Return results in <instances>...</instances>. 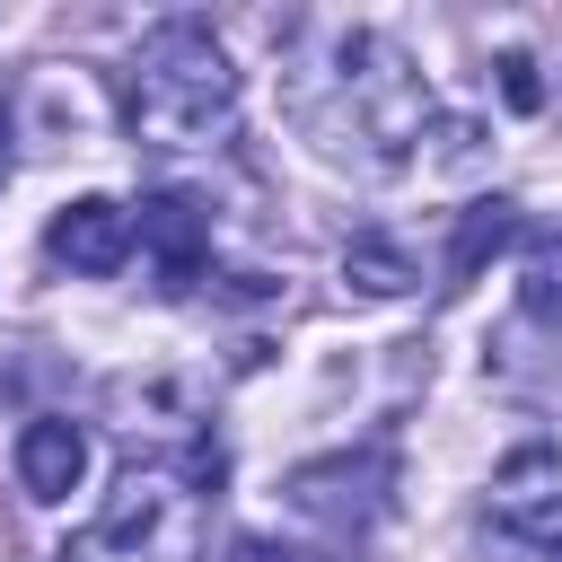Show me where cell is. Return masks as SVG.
I'll return each instance as SVG.
<instances>
[{
	"mask_svg": "<svg viewBox=\"0 0 562 562\" xmlns=\"http://www.w3.org/2000/svg\"><path fill=\"white\" fill-rule=\"evenodd\" d=\"M342 281H351V290H369V299H395V290H413L422 272H413V255H404L395 237H378V228H369V237H351V246H342Z\"/></svg>",
	"mask_w": 562,
	"mask_h": 562,
	"instance_id": "7",
	"label": "cell"
},
{
	"mask_svg": "<svg viewBox=\"0 0 562 562\" xmlns=\"http://www.w3.org/2000/svg\"><path fill=\"white\" fill-rule=\"evenodd\" d=\"M0 167H9V105H0Z\"/></svg>",
	"mask_w": 562,
	"mask_h": 562,
	"instance_id": "11",
	"label": "cell"
},
{
	"mask_svg": "<svg viewBox=\"0 0 562 562\" xmlns=\"http://www.w3.org/2000/svg\"><path fill=\"white\" fill-rule=\"evenodd\" d=\"M509 237H518V211H509V202H474V211L457 220V237H448V263H439V272H448V290H465V281H474Z\"/></svg>",
	"mask_w": 562,
	"mask_h": 562,
	"instance_id": "6",
	"label": "cell"
},
{
	"mask_svg": "<svg viewBox=\"0 0 562 562\" xmlns=\"http://www.w3.org/2000/svg\"><path fill=\"white\" fill-rule=\"evenodd\" d=\"M386 483H395V457H386V439H378V448H360V457H316V465H299V474H290V501H299L307 518H325V527H369L378 501H386Z\"/></svg>",
	"mask_w": 562,
	"mask_h": 562,
	"instance_id": "2",
	"label": "cell"
},
{
	"mask_svg": "<svg viewBox=\"0 0 562 562\" xmlns=\"http://www.w3.org/2000/svg\"><path fill=\"white\" fill-rule=\"evenodd\" d=\"M492 70H501V97H509V114H536V105H544V79H536V61H527V53H501Z\"/></svg>",
	"mask_w": 562,
	"mask_h": 562,
	"instance_id": "9",
	"label": "cell"
},
{
	"mask_svg": "<svg viewBox=\"0 0 562 562\" xmlns=\"http://www.w3.org/2000/svg\"><path fill=\"white\" fill-rule=\"evenodd\" d=\"M79 474H88V430L79 422L44 413V422L18 430V483H26V501H70Z\"/></svg>",
	"mask_w": 562,
	"mask_h": 562,
	"instance_id": "5",
	"label": "cell"
},
{
	"mask_svg": "<svg viewBox=\"0 0 562 562\" xmlns=\"http://www.w3.org/2000/svg\"><path fill=\"white\" fill-rule=\"evenodd\" d=\"M228 105H237V70H228V53L211 44V26H193V18L158 26V35L140 44L132 79H123V114H132V132L202 140L211 123H228Z\"/></svg>",
	"mask_w": 562,
	"mask_h": 562,
	"instance_id": "1",
	"label": "cell"
},
{
	"mask_svg": "<svg viewBox=\"0 0 562 562\" xmlns=\"http://www.w3.org/2000/svg\"><path fill=\"white\" fill-rule=\"evenodd\" d=\"M44 246H53V263H70V272H114V263L132 255V211L105 202V193H79V202L53 211Z\"/></svg>",
	"mask_w": 562,
	"mask_h": 562,
	"instance_id": "3",
	"label": "cell"
},
{
	"mask_svg": "<svg viewBox=\"0 0 562 562\" xmlns=\"http://www.w3.org/2000/svg\"><path fill=\"white\" fill-rule=\"evenodd\" d=\"M220 562H316V553H290V544H272V536H237Z\"/></svg>",
	"mask_w": 562,
	"mask_h": 562,
	"instance_id": "10",
	"label": "cell"
},
{
	"mask_svg": "<svg viewBox=\"0 0 562 562\" xmlns=\"http://www.w3.org/2000/svg\"><path fill=\"white\" fill-rule=\"evenodd\" d=\"M518 299H527V316L562 325V237H544V246L527 255V272H518Z\"/></svg>",
	"mask_w": 562,
	"mask_h": 562,
	"instance_id": "8",
	"label": "cell"
},
{
	"mask_svg": "<svg viewBox=\"0 0 562 562\" xmlns=\"http://www.w3.org/2000/svg\"><path fill=\"white\" fill-rule=\"evenodd\" d=\"M132 237L149 246L158 281H167V290H184V281L202 272V255H211V211H202L193 193H149V202H140V220H132Z\"/></svg>",
	"mask_w": 562,
	"mask_h": 562,
	"instance_id": "4",
	"label": "cell"
}]
</instances>
